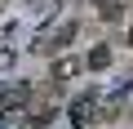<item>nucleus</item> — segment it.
<instances>
[{
	"mask_svg": "<svg viewBox=\"0 0 133 129\" xmlns=\"http://www.w3.org/2000/svg\"><path fill=\"white\" fill-rule=\"evenodd\" d=\"M120 14H124L120 0H98V18H102V22H120Z\"/></svg>",
	"mask_w": 133,
	"mask_h": 129,
	"instance_id": "1",
	"label": "nucleus"
},
{
	"mask_svg": "<svg viewBox=\"0 0 133 129\" xmlns=\"http://www.w3.org/2000/svg\"><path fill=\"white\" fill-rule=\"evenodd\" d=\"M107 62H111V49H93L89 53V67H107Z\"/></svg>",
	"mask_w": 133,
	"mask_h": 129,
	"instance_id": "2",
	"label": "nucleus"
},
{
	"mask_svg": "<svg viewBox=\"0 0 133 129\" xmlns=\"http://www.w3.org/2000/svg\"><path fill=\"white\" fill-rule=\"evenodd\" d=\"M53 76H58V80H62V76H76V62H71V58H66V62H58V67H53Z\"/></svg>",
	"mask_w": 133,
	"mask_h": 129,
	"instance_id": "3",
	"label": "nucleus"
},
{
	"mask_svg": "<svg viewBox=\"0 0 133 129\" xmlns=\"http://www.w3.org/2000/svg\"><path fill=\"white\" fill-rule=\"evenodd\" d=\"M129 45H133V31H129Z\"/></svg>",
	"mask_w": 133,
	"mask_h": 129,
	"instance_id": "4",
	"label": "nucleus"
}]
</instances>
